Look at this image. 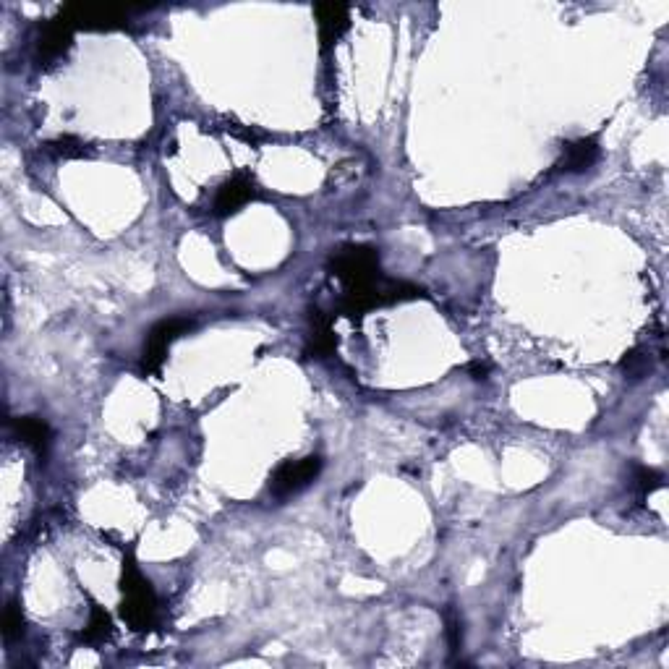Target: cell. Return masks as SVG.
I'll list each match as a JSON object with an SVG mask.
<instances>
[{
	"mask_svg": "<svg viewBox=\"0 0 669 669\" xmlns=\"http://www.w3.org/2000/svg\"><path fill=\"white\" fill-rule=\"evenodd\" d=\"M121 617L126 620L131 630L136 633H147L155 628L157 620V596L152 591V583L142 575V570L136 568L134 557L123 560V575H121Z\"/></svg>",
	"mask_w": 669,
	"mask_h": 669,
	"instance_id": "6da1fadb",
	"label": "cell"
},
{
	"mask_svg": "<svg viewBox=\"0 0 669 669\" xmlns=\"http://www.w3.org/2000/svg\"><path fill=\"white\" fill-rule=\"evenodd\" d=\"M330 272L345 285V291H364L382 278L377 249L361 244L343 246L335 251L330 257Z\"/></svg>",
	"mask_w": 669,
	"mask_h": 669,
	"instance_id": "7a4b0ae2",
	"label": "cell"
},
{
	"mask_svg": "<svg viewBox=\"0 0 669 669\" xmlns=\"http://www.w3.org/2000/svg\"><path fill=\"white\" fill-rule=\"evenodd\" d=\"M194 327V322L186 317H170L157 322L152 330L147 332V340H144V353H142V372L144 374H157L163 369L165 356H168L170 345L176 343L181 335Z\"/></svg>",
	"mask_w": 669,
	"mask_h": 669,
	"instance_id": "3957f363",
	"label": "cell"
},
{
	"mask_svg": "<svg viewBox=\"0 0 669 669\" xmlns=\"http://www.w3.org/2000/svg\"><path fill=\"white\" fill-rule=\"evenodd\" d=\"M319 471H322V458L319 455H306V458L298 460H285L280 463L270 476V494L285 500V497H293L301 489H306L311 481L317 479Z\"/></svg>",
	"mask_w": 669,
	"mask_h": 669,
	"instance_id": "277c9868",
	"label": "cell"
},
{
	"mask_svg": "<svg viewBox=\"0 0 669 669\" xmlns=\"http://www.w3.org/2000/svg\"><path fill=\"white\" fill-rule=\"evenodd\" d=\"M71 27L79 32H118V29L129 27V19L118 11H110V8H97V6H63L61 11Z\"/></svg>",
	"mask_w": 669,
	"mask_h": 669,
	"instance_id": "5b68a950",
	"label": "cell"
},
{
	"mask_svg": "<svg viewBox=\"0 0 669 669\" xmlns=\"http://www.w3.org/2000/svg\"><path fill=\"white\" fill-rule=\"evenodd\" d=\"M74 32L71 21L63 14L53 16L50 21H45V27L40 29V37H37V61L40 63H53L58 61L74 42Z\"/></svg>",
	"mask_w": 669,
	"mask_h": 669,
	"instance_id": "8992f818",
	"label": "cell"
},
{
	"mask_svg": "<svg viewBox=\"0 0 669 669\" xmlns=\"http://www.w3.org/2000/svg\"><path fill=\"white\" fill-rule=\"evenodd\" d=\"M257 196V181L249 173H233L215 194V215L230 217L236 215L244 204H249Z\"/></svg>",
	"mask_w": 669,
	"mask_h": 669,
	"instance_id": "52a82bcc",
	"label": "cell"
},
{
	"mask_svg": "<svg viewBox=\"0 0 669 669\" xmlns=\"http://www.w3.org/2000/svg\"><path fill=\"white\" fill-rule=\"evenodd\" d=\"M314 19H317L322 50H330L351 27V11L343 3H319L314 6Z\"/></svg>",
	"mask_w": 669,
	"mask_h": 669,
	"instance_id": "ba28073f",
	"label": "cell"
},
{
	"mask_svg": "<svg viewBox=\"0 0 669 669\" xmlns=\"http://www.w3.org/2000/svg\"><path fill=\"white\" fill-rule=\"evenodd\" d=\"M602 157V147H599V139L596 136H583V139H575L562 147L560 163L555 165L560 173H586V170L594 168Z\"/></svg>",
	"mask_w": 669,
	"mask_h": 669,
	"instance_id": "9c48e42d",
	"label": "cell"
},
{
	"mask_svg": "<svg viewBox=\"0 0 669 669\" xmlns=\"http://www.w3.org/2000/svg\"><path fill=\"white\" fill-rule=\"evenodd\" d=\"M14 432L40 458L48 455L50 442H53V429H50L48 421L40 419V416H19V419H14Z\"/></svg>",
	"mask_w": 669,
	"mask_h": 669,
	"instance_id": "30bf717a",
	"label": "cell"
},
{
	"mask_svg": "<svg viewBox=\"0 0 669 669\" xmlns=\"http://www.w3.org/2000/svg\"><path fill=\"white\" fill-rule=\"evenodd\" d=\"M338 351V338L332 332V319L325 317L319 309H311V343L309 353L317 359H325L330 353Z\"/></svg>",
	"mask_w": 669,
	"mask_h": 669,
	"instance_id": "8fae6325",
	"label": "cell"
},
{
	"mask_svg": "<svg viewBox=\"0 0 669 669\" xmlns=\"http://www.w3.org/2000/svg\"><path fill=\"white\" fill-rule=\"evenodd\" d=\"M113 636V622H110L108 612L100 604H92V615H89L87 628L82 633V641L87 643H102Z\"/></svg>",
	"mask_w": 669,
	"mask_h": 669,
	"instance_id": "7c38bea8",
	"label": "cell"
},
{
	"mask_svg": "<svg viewBox=\"0 0 669 669\" xmlns=\"http://www.w3.org/2000/svg\"><path fill=\"white\" fill-rule=\"evenodd\" d=\"M48 149L53 152V155L63 157V160H82V157H89L87 144L71 134H63V136H58V139H53V142L48 144Z\"/></svg>",
	"mask_w": 669,
	"mask_h": 669,
	"instance_id": "4fadbf2b",
	"label": "cell"
},
{
	"mask_svg": "<svg viewBox=\"0 0 669 669\" xmlns=\"http://www.w3.org/2000/svg\"><path fill=\"white\" fill-rule=\"evenodd\" d=\"M24 633V615H21V607L16 602H11L6 607V615H3V636L6 641H14Z\"/></svg>",
	"mask_w": 669,
	"mask_h": 669,
	"instance_id": "5bb4252c",
	"label": "cell"
},
{
	"mask_svg": "<svg viewBox=\"0 0 669 669\" xmlns=\"http://www.w3.org/2000/svg\"><path fill=\"white\" fill-rule=\"evenodd\" d=\"M622 369H625L628 377L641 379L651 372V359L641 351H630V353H625V359H622Z\"/></svg>",
	"mask_w": 669,
	"mask_h": 669,
	"instance_id": "9a60e30c",
	"label": "cell"
},
{
	"mask_svg": "<svg viewBox=\"0 0 669 669\" xmlns=\"http://www.w3.org/2000/svg\"><path fill=\"white\" fill-rule=\"evenodd\" d=\"M633 484H636L638 489H641L643 494L654 492V489H659L664 484V476L656 471V468H649V466H636V476H633Z\"/></svg>",
	"mask_w": 669,
	"mask_h": 669,
	"instance_id": "2e32d148",
	"label": "cell"
},
{
	"mask_svg": "<svg viewBox=\"0 0 669 669\" xmlns=\"http://www.w3.org/2000/svg\"><path fill=\"white\" fill-rule=\"evenodd\" d=\"M445 622H447V638H450V649L458 651L460 643H463V633H460V617L455 615L453 609L445 615Z\"/></svg>",
	"mask_w": 669,
	"mask_h": 669,
	"instance_id": "e0dca14e",
	"label": "cell"
}]
</instances>
